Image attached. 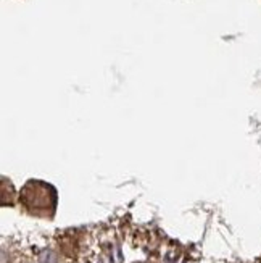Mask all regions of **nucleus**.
Masks as SVG:
<instances>
[{
  "label": "nucleus",
  "instance_id": "obj_1",
  "mask_svg": "<svg viewBox=\"0 0 261 263\" xmlns=\"http://www.w3.org/2000/svg\"><path fill=\"white\" fill-rule=\"evenodd\" d=\"M21 202L36 215H52L55 209V189L41 181H29L21 191Z\"/></svg>",
  "mask_w": 261,
  "mask_h": 263
}]
</instances>
